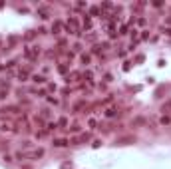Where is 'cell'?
Here are the masks:
<instances>
[{
  "instance_id": "1",
  "label": "cell",
  "mask_w": 171,
  "mask_h": 169,
  "mask_svg": "<svg viewBox=\"0 0 171 169\" xmlns=\"http://www.w3.org/2000/svg\"><path fill=\"white\" fill-rule=\"evenodd\" d=\"M34 82H36V84H42L44 78H42V76H34Z\"/></svg>"
}]
</instances>
